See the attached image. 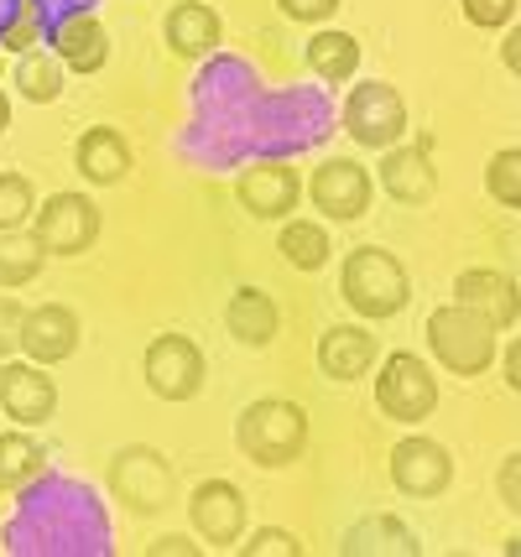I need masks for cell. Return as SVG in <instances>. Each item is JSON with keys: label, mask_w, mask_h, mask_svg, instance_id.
I'll list each match as a JSON object with an SVG mask.
<instances>
[{"label": "cell", "mask_w": 521, "mask_h": 557, "mask_svg": "<svg viewBox=\"0 0 521 557\" xmlns=\"http://www.w3.org/2000/svg\"><path fill=\"white\" fill-rule=\"evenodd\" d=\"M188 521L194 532L209 542V547H230L246 536V495L235 480H203L194 495H188Z\"/></svg>", "instance_id": "cell-12"}, {"label": "cell", "mask_w": 521, "mask_h": 557, "mask_svg": "<svg viewBox=\"0 0 521 557\" xmlns=\"http://www.w3.org/2000/svg\"><path fill=\"white\" fill-rule=\"evenodd\" d=\"M308 69L319 73L323 84H349L360 73V37L349 32H313L308 37Z\"/></svg>", "instance_id": "cell-23"}, {"label": "cell", "mask_w": 521, "mask_h": 557, "mask_svg": "<svg viewBox=\"0 0 521 557\" xmlns=\"http://www.w3.org/2000/svg\"><path fill=\"white\" fill-rule=\"evenodd\" d=\"M235 443L250 463L261 469H287L308 454V412L298 401H282V396H261L250 401L240 422H235Z\"/></svg>", "instance_id": "cell-1"}, {"label": "cell", "mask_w": 521, "mask_h": 557, "mask_svg": "<svg viewBox=\"0 0 521 557\" xmlns=\"http://www.w3.org/2000/svg\"><path fill=\"white\" fill-rule=\"evenodd\" d=\"M78 339H84V323H78L74 308H63V302L26 308V318H22V349H26V360H32V364L74 360Z\"/></svg>", "instance_id": "cell-13"}, {"label": "cell", "mask_w": 521, "mask_h": 557, "mask_svg": "<svg viewBox=\"0 0 521 557\" xmlns=\"http://www.w3.org/2000/svg\"><path fill=\"white\" fill-rule=\"evenodd\" d=\"M22 318H26L22 302L11 292H0V360H11L22 349Z\"/></svg>", "instance_id": "cell-32"}, {"label": "cell", "mask_w": 521, "mask_h": 557, "mask_svg": "<svg viewBox=\"0 0 521 557\" xmlns=\"http://www.w3.org/2000/svg\"><path fill=\"white\" fill-rule=\"evenodd\" d=\"M203 547L199 542H188V536H162V542H151L147 557H199Z\"/></svg>", "instance_id": "cell-35"}, {"label": "cell", "mask_w": 521, "mask_h": 557, "mask_svg": "<svg viewBox=\"0 0 521 557\" xmlns=\"http://www.w3.org/2000/svg\"><path fill=\"white\" fill-rule=\"evenodd\" d=\"M37 214V194L22 172H0V230H22Z\"/></svg>", "instance_id": "cell-29"}, {"label": "cell", "mask_w": 521, "mask_h": 557, "mask_svg": "<svg viewBox=\"0 0 521 557\" xmlns=\"http://www.w3.org/2000/svg\"><path fill=\"white\" fill-rule=\"evenodd\" d=\"M308 198H313V209H319L323 219H334V224H355V219H365V209H371L375 183H371V172L360 168V162H349V157H328L323 168H313Z\"/></svg>", "instance_id": "cell-9"}, {"label": "cell", "mask_w": 521, "mask_h": 557, "mask_svg": "<svg viewBox=\"0 0 521 557\" xmlns=\"http://www.w3.org/2000/svg\"><path fill=\"white\" fill-rule=\"evenodd\" d=\"M345 131L371 151H386L407 136V99L397 84L371 78V84H355L345 99Z\"/></svg>", "instance_id": "cell-7"}, {"label": "cell", "mask_w": 521, "mask_h": 557, "mask_svg": "<svg viewBox=\"0 0 521 557\" xmlns=\"http://www.w3.org/2000/svg\"><path fill=\"white\" fill-rule=\"evenodd\" d=\"M485 188H491V198H496L500 209H517L521 203V151L517 146H500L496 157H491Z\"/></svg>", "instance_id": "cell-28"}, {"label": "cell", "mask_w": 521, "mask_h": 557, "mask_svg": "<svg viewBox=\"0 0 521 557\" xmlns=\"http://www.w3.org/2000/svg\"><path fill=\"white\" fill-rule=\"evenodd\" d=\"M42 245L37 235H22V230H0V292H16L26 282H37L42 271Z\"/></svg>", "instance_id": "cell-26"}, {"label": "cell", "mask_w": 521, "mask_h": 557, "mask_svg": "<svg viewBox=\"0 0 521 557\" xmlns=\"http://www.w3.org/2000/svg\"><path fill=\"white\" fill-rule=\"evenodd\" d=\"M141 375H147L151 396H162V401H194L209 381V360H203V349L188 334H157L147 344V355H141Z\"/></svg>", "instance_id": "cell-6"}, {"label": "cell", "mask_w": 521, "mask_h": 557, "mask_svg": "<svg viewBox=\"0 0 521 557\" xmlns=\"http://www.w3.org/2000/svg\"><path fill=\"white\" fill-rule=\"evenodd\" d=\"M0 412L16 428H42L58 412V386H52L48 364H16L0 360Z\"/></svg>", "instance_id": "cell-11"}, {"label": "cell", "mask_w": 521, "mask_h": 557, "mask_svg": "<svg viewBox=\"0 0 521 557\" xmlns=\"http://www.w3.org/2000/svg\"><path fill=\"white\" fill-rule=\"evenodd\" d=\"M11 125V104H5V95H0V131Z\"/></svg>", "instance_id": "cell-38"}, {"label": "cell", "mask_w": 521, "mask_h": 557, "mask_svg": "<svg viewBox=\"0 0 521 557\" xmlns=\"http://www.w3.org/2000/svg\"><path fill=\"white\" fill-rule=\"evenodd\" d=\"M464 5V22L485 26V32H500V26L517 22V5L521 0H459Z\"/></svg>", "instance_id": "cell-31"}, {"label": "cell", "mask_w": 521, "mask_h": 557, "mask_svg": "<svg viewBox=\"0 0 521 557\" xmlns=\"http://www.w3.org/2000/svg\"><path fill=\"white\" fill-rule=\"evenodd\" d=\"M224 329L235 334V344H246V349H266V344L276 339V329H282V313H276L272 292L235 287V297L224 302Z\"/></svg>", "instance_id": "cell-20"}, {"label": "cell", "mask_w": 521, "mask_h": 557, "mask_svg": "<svg viewBox=\"0 0 521 557\" xmlns=\"http://www.w3.org/2000/svg\"><path fill=\"white\" fill-rule=\"evenodd\" d=\"M74 162L84 172V183H95V188H115L125 183V172H131V141H125V131L115 125H89L74 146Z\"/></svg>", "instance_id": "cell-18"}, {"label": "cell", "mask_w": 521, "mask_h": 557, "mask_svg": "<svg viewBox=\"0 0 521 557\" xmlns=\"http://www.w3.org/2000/svg\"><path fill=\"white\" fill-rule=\"evenodd\" d=\"M375 355H381V344L360 323H334V329H323V339H319V370L328 381H360V375H371Z\"/></svg>", "instance_id": "cell-17"}, {"label": "cell", "mask_w": 521, "mask_h": 557, "mask_svg": "<svg viewBox=\"0 0 521 557\" xmlns=\"http://www.w3.org/2000/svg\"><path fill=\"white\" fill-rule=\"evenodd\" d=\"M375 407L392 422H422L438 407V375L412 355V349H397L381 360V375H375Z\"/></svg>", "instance_id": "cell-5"}, {"label": "cell", "mask_w": 521, "mask_h": 557, "mask_svg": "<svg viewBox=\"0 0 521 557\" xmlns=\"http://www.w3.org/2000/svg\"><path fill=\"white\" fill-rule=\"evenodd\" d=\"M500 506L511 510V516L521 510V459H517V454L500 463Z\"/></svg>", "instance_id": "cell-34"}, {"label": "cell", "mask_w": 521, "mask_h": 557, "mask_svg": "<svg viewBox=\"0 0 521 557\" xmlns=\"http://www.w3.org/2000/svg\"><path fill=\"white\" fill-rule=\"evenodd\" d=\"M276 11L282 16H293V22H328L334 11H339V0H276Z\"/></svg>", "instance_id": "cell-33"}, {"label": "cell", "mask_w": 521, "mask_h": 557, "mask_svg": "<svg viewBox=\"0 0 521 557\" xmlns=\"http://www.w3.org/2000/svg\"><path fill=\"white\" fill-rule=\"evenodd\" d=\"M16 89L22 99L32 104H52V99L63 95V58L58 52H22V63H16Z\"/></svg>", "instance_id": "cell-27"}, {"label": "cell", "mask_w": 521, "mask_h": 557, "mask_svg": "<svg viewBox=\"0 0 521 557\" xmlns=\"http://www.w3.org/2000/svg\"><path fill=\"white\" fill-rule=\"evenodd\" d=\"M339 292H345V302L360 318L381 323V318H397L407 308L412 276H407V267L386 245H360V250H349L345 267H339Z\"/></svg>", "instance_id": "cell-2"}, {"label": "cell", "mask_w": 521, "mask_h": 557, "mask_svg": "<svg viewBox=\"0 0 521 557\" xmlns=\"http://www.w3.org/2000/svg\"><path fill=\"white\" fill-rule=\"evenodd\" d=\"M339 553L345 557H418L422 542L397 516H365V521H355L345 532Z\"/></svg>", "instance_id": "cell-22"}, {"label": "cell", "mask_w": 521, "mask_h": 557, "mask_svg": "<svg viewBox=\"0 0 521 557\" xmlns=\"http://www.w3.org/2000/svg\"><path fill=\"white\" fill-rule=\"evenodd\" d=\"M32 235L48 256H84L100 240V203L84 194H52L32 214Z\"/></svg>", "instance_id": "cell-8"}, {"label": "cell", "mask_w": 521, "mask_h": 557, "mask_svg": "<svg viewBox=\"0 0 521 557\" xmlns=\"http://www.w3.org/2000/svg\"><path fill=\"white\" fill-rule=\"evenodd\" d=\"M381 194L401 203V209H422L438 194V168L427 157V141L418 146H386L381 157Z\"/></svg>", "instance_id": "cell-15"}, {"label": "cell", "mask_w": 521, "mask_h": 557, "mask_svg": "<svg viewBox=\"0 0 521 557\" xmlns=\"http://www.w3.org/2000/svg\"><path fill=\"white\" fill-rule=\"evenodd\" d=\"M173 490H177V474L168 454H157L147 443H131L110 459V495L121 500L131 516H157V510L173 506Z\"/></svg>", "instance_id": "cell-4"}, {"label": "cell", "mask_w": 521, "mask_h": 557, "mask_svg": "<svg viewBox=\"0 0 521 557\" xmlns=\"http://www.w3.org/2000/svg\"><path fill=\"white\" fill-rule=\"evenodd\" d=\"M392 485L407 495V500H438L448 485H454V459H448L444 443L433 437H401L392 448Z\"/></svg>", "instance_id": "cell-10"}, {"label": "cell", "mask_w": 521, "mask_h": 557, "mask_svg": "<svg viewBox=\"0 0 521 557\" xmlns=\"http://www.w3.org/2000/svg\"><path fill=\"white\" fill-rule=\"evenodd\" d=\"M48 469V448L32 433H0V490H26L42 480Z\"/></svg>", "instance_id": "cell-25"}, {"label": "cell", "mask_w": 521, "mask_h": 557, "mask_svg": "<svg viewBox=\"0 0 521 557\" xmlns=\"http://www.w3.org/2000/svg\"><path fill=\"white\" fill-rule=\"evenodd\" d=\"M52 52L63 58V69L74 73H100L110 63V32H104L89 11H78L69 22L52 26Z\"/></svg>", "instance_id": "cell-21"}, {"label": "cell", "mask_w": 521, "mask_h": 557, "mask_svg": "<svg viewBox=\"0 0 521 557\" xmlns=\"http://www.w3.org/2000/svg\"><path fill=\"white\" fill-rule=\"evenodd\" d=\"M427 349L438 355L448 375L470 381V375H485L491 360H496V329L480 313H470V308L448 302V308L427 318Z\"/></svg>", "instance_id": "cell-3"}, {"label": "cell", "mask_w": 521, "mask_h": 557, "mask_svg": "<svg viewBox=\"0 0 521 557\" xmlns=\"http://www.w3.org/2000/svg\"><path fill=\"white\" fill-rule=\"evenodd\" d=\"M235 198L250 219H293L302 198V183H298V168L287 162H250L235 183Z\"/></svg>", "instance_id": "cell-14"}, {"label": "cell", "mask_w": 521, "mask_h": 557, "mask_svg": "<svg viewBox=\"0 0 521 557\" xmlns=\"http://www.w3.org/2000/svg\"><path fill=\"white\" fill-rule=\"evenodd\" d=\"M500 58H506V69H511V73L521 69V32H517V26L506 32V48H500Z\"/></svg>", "instance_id": "cell-36"}, {"label": "cell", "mask_w": 521, "mask_h": 557, "mask_svg": "<svg viewBox=\"0 0 521 557\" xmlns=\"http://www.w3.org/2000/svg\"><path fill=\"white\" fill-rule=\"evenodd\" d=\"M276 250H282V261L293 271H323L328 267V230L313 224V219H287L282 224V235H276Z\"/></svg>", "instance_id": "cell-24"}, {"label": "cell", "mask_w": 521, "mask_h": 557, "mask_svg": "<svg viewBox=\"0 0 521 557\" xmlns=\"http://www.w3.org/2000/svg\"><path fill=\"white\" fill-rule=\"evenodd\" d=\"M454 302L459 308H470L480 313L491 329H511L521 313V292H517V276H506V271H491V267H474V271H459V282H454Z\"/></svg>", "instance_id": "cell-16"}, {"label": "cell", "mask_w": 521, "mask_h": 557, "mask_svg": "<svg viewBox=\"0 0 521 557\" xmlns=\"http://www.w3.org/2000/svg\"><path fill=\"white\" fill-rule=\"evenodd\" d=\"M162 37H168V48L177 58H209L224 42V22L220 11L203 5V0H177L168 11V22H162Z\"/></svg>", "instance_id": "cell-19"}, {"label": "cell", "mask_w": 521, "mask_h": 557, "mask_svg": "<svg viewBox=\"0 0 521 557\" xmlns=\"http://www.w3.org/2000/svg\"><path fill=\"white\" fill-rule=\"evenodd\" d=\"M506 386L521 391V349L517 344H506Z\"/></svg>", "instance_id": "cell-37"}, {"label": "cell", "mask_w": 521, "mask_h": 557, "mask_svg": "<svg viewBox=\"0 0 521 557\" xmlns=\"http://www.w3.org/2000/svg\"><path fill=\"white\" fill-rule=\"evenodd\" d=\"M240 557H302V542L287 527H261L250 542H240Z\"/></svg>", "instance_id": "cell-30"}]
</instances>
